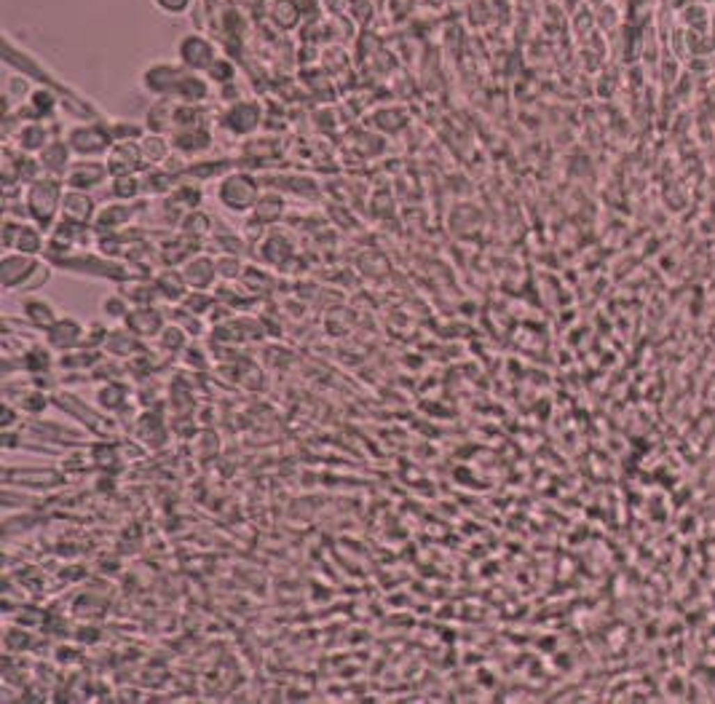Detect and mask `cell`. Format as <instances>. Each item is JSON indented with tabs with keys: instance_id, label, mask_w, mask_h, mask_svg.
<instances>
[{
	"instance_id": "5b68a950",
	"label": "cell",
	"mask_w": 715,
	"mask_h": 704,
	"mask_svg": "<svg viewBox=\"0 0 715 704\" xmlns=\"http://www.w3.org/2000/svg\"><path fill=\"white\" fill-rule=\"evenodd\" d=\"M24 319H27V324L40 329V332H49L54 324H56V319H59V311L54 308L49 300H40V297H30V300H24Z\"/></svg>"
},
{
	"instance_id": "2e32d148",
	"label": "cell",
	"mask_w": 715,
	"mask_h": 704,
	"mask_svg": "<svg viewBox=\"0 0 715 704\" xmlns=\"http://www.w3.org/2000/svg\"><path fill=\"white\" fill-rule=\"evenodd\" d=\"M129 303L118 297V295H113V297H105L102 300V316H105L107 322H126V316H129Z\"/></svg>"
},
{
	"instance_id": "6da1fadb",
	"label": "cell",
	"mask_w": 715,
	"mask_h": 704,
	"mask_svg": "<svg viewBox=\"0 0 715 704\" xmlns=\"http://www.w3.org/2000/svg\"><path fill=\"white\" fill-rule=\"evenodd\" d=\"M65 201L62 196V185L56 180H38L36 185L27 193V206L30 214L36 217L40 225H49L54 220V214L59 212V206Z\"/></svg>"
},
{
	"instance_id": "8fae6325",
	"label": "cell",
	"mask_w": 715,
	"mask_h": 704,
	"mask_svg": "<svg viewBox=\"0 0 715 704\" xmlns=\"http://www.w3.org/2000/svg\"><path fill=\"white\" fill-rule=\"evenodd\" d=\"M62 212H65V217L70 220V223H84L91 217V212H94V201L86 196V190H72L65 196V201H62Z\"/></svg>"
},
{
	"instance_id": "44dd1931",
	"label": "cell",
	"mask_w": 715,
	"mask_h": 704,
	"mask_svg": "<svg viewBox=\"0 0 715 704\" xmlns=\"http://www.w3.org/2000/svg\"><path fill=\"white\" fill-rule=\"evenodd\" d=\"M14 418H17L14 407H11V405H6V407H3V429H8V426L14 423Z\"/></svg>"
},
{
	"instance_id": "4fadbf2b",
	"label": "cell",
	"mask_w": 715,
	"mask_h": 704,
	"mask_svg": "<svg viewBox=\"0 0 715 704\" xmlns=\"http://www.w3.org/2000/svg\"><path fill=\"white\" fill-rule=\"evenodd\" d=\"M158 345L166 354H180L188 348V329L180 324H166L158 335Z\"/></svg>"
},
{
	"instance_id": "3957f363",
	"label": "cell",
	"mask_w": 715,
	"mask_h": 704,
	"mask_svg": "<svg viewBox=\"0 0 715 704\" xmlns=\"http://www.w3.org/2000/svg\"><path fill=\"white\" fill-rule=\"evenodd\" d=\"M123 324L129 327L137 338H158L166 322H164V313L153 306H137V308L129 311Z\"/></svg>"
},
{
	"instance_id": "ba28073f",
	"label": "cell",
	"mask_w": 715,
	"mask_h": 704,
	"mask_svg": "<svg viewBox=\"0 0 715 704\" xmlns=\"http://www.w3.org/2000/svg\"><path fill=\"white\" fill-rule=\"evenodd\" d=\"M33 268H36V263L30 260V255L19 252V258H6V263H3V287L19 290L27 281V276L33 274Z\"/></svg>"
},
{
	"instance_id": "8992f818",
	"label": "cell",
	"mask_w": 715,
	"mask_h": 704,
	"mask_svg": "<svg viewBox=\"0 0 715 704\" xmlns=\"http://www.w3.org/2000/svg\"><path fill=\"white\" fill-rule=\"evenodd\" d=\"M105 174H110L107 164H97V161H86V164H75L68 174V182H70L75 190H91L97 188Z\"/></svg>"
},
{
	"instance_id": "30bf717a",
	"label": "cell",
	"mask_w": 715,
	"mask_h": 704,
	"mask_svg": "<svg viewBox=\"0 0 715 704\" xmlns=\"http://www.w3.org/2000/svg\"><path fill=\"white\" fill-rule=\"evenodd\" d=\"M252 198H255V188L246 177H233L223 185V201L230 204L233 209H244V206L252 204Z\"/></svg>"
},
{
	"instance_id": "277c9868",
	"label": "cell",
	"mask_w": 715,
	"mask_h": 704,
	"mask_svg": "<svg viewBox=\"0 0 715 704\" xmlns=\"http://www.w3.org/2000/svg\"><path fill=\"white\" fill-rule=\"evenodd\" d=\"M142 148H134L129 142H121L113 148V153L107 158V169L113 177H123V174H134V169L142 164Z\"/></svg>"
},
{
	"instance_id": "9a60e30c",
	"label": "cell",
	"mask_w": 715,
	"mask_h": 704,
	"mask_svg": "<svg viewBox=\"0 0 715 704\" xmlns=\"http://www.w3.org/2000/svg\"><path fill=\"white\" fill-rule=\"evenodd\" d=\"M126 396H129V389H126L123 383H105V386L100 389L97 399H100V405H102V407H107L110 412H116L123 405V399H126Z\"/></svg>"
},
{
	"instance_id": "ac0fdd59",
	"label": "cell",
	"mask_w": 715,
	"mask_h": 704,
	"mask_svg": "<svg viewBox=\"0 0 715 704\" xmlns=\"http://www.w3.org/2000/svg\"><path fill=\"white\" fill-rule=\"evenodd\" d=\"M43 164H46V169H59V166H65L68 164V148L62 145V142H54L49 145L46 150H43Z\"/></svg>"
},
{
	"instance_id": "e0dca14e",
	"label": "cell",
	"mask_w": 715,
	"mask_h": 704,
	"mask_svg": "<svg viewBox=\"0 0 715 704\" xmlns=\"http://www.w3.org/2000/svg\"><path fill=\"white\" fill-rule=\"evenodd\" d=\"M156 284H158V290H161V295H166V297L177 300V297H182V295H185V284H188V281H185V276L164 274Z\"/></svg>"
},
{
	"instance_id": "d6986e66",
	"label": "cell",
	"mask_w": 715,
	"mask_h": 704,
	"mask_svg": "<svg viewBox=\"0 0 715 704\" xmlns=\"http://www.w3.org/2000/svg\"><path fill=\"white\" fill-rule=\"evenodd\" d=\"M142 155H145L148 161H164V155H166V142L161 137H145V142H142Z\"/></svg>"
},
{
	"instance_id": "ffe728a7",
	"label": "cell",
	"mask_w": 715,
	"mask_h": 704,
	"mask_svg": "<svg viewBox=\"0 0 715 704\" xmlns=\"http://www.w3.org/2000/svg\"><path fill=\"white\" fill-rule=\"evenodd\" d=\"M46 405H49V399L43 396V391H30V394L19 402V407H22V410H27V412H43Z\"/></svg>"
},
{
	"instance_id": "7a4b0ae2",
	"label": "cell",
	"mask_w": 715,
	"mask_h": 704,
	"mask_svg": "<svg viewBox=\"0 0 715 704\" xmlns=\"http://www.w3.org/2000/svg\"><path fill=\"white\" fill-rule=\"evenodd\" d=\"M46 343L52 345L56 354H68L81 345H86V324H81L72 316H59L56 324L46 332Z\"/></svg>"
},
{
	"instance_id": "5bb4252c",
	"label": "cell",
	"mask_w": 715,
	"mask_h": 704,
	"mask_svg": "<svg viewBox=\"0 0 715 704\" xmlns=\"http://www.w3.org/2000/svg\"><path fill=\"white\" fill-rule=\"evenodd\" d=\"M17 249L22 255H36L40 252V247H43V233H40V228L36 225H19L17 228Z\"/></svg>"
},
{
	"instance_id": "52a82bcc",
	"label": "cell",
	"mask_w": 715,
	"mask_h": 704,
	"mask_svg": "<svg viewBox=\"0 0 715 704\" xmlns=\"http://www.w3.org/2000/svg\"><path fill=\"white\" fill-rule=\"evenodd\" d=\"M56 351H54L52 345L46 343H33V345H27L22 354H19V361H22V367L24 370H30V373H36V375H40V373H49L54 364H59V359L54 357Z\"/></svg>"
},
{
	"instance_id": "7c38bea8",
	"label": "cell",
	"mask_w": 715,
	"mask_h": 704,
	"mask_svg": "<svg viewBox=\"0 0 715 704\" xmlns=\"http://www.w3.org/2000/svg\"><path fill=\"white\" fill-rule=\"evenodd\" d=\"M214 279V265H212L207 258H196L193 263H188L185 268V281L191 284L193 290H207Z\"/></svg>"
},
{
	"instance_id": "9c48e42d",
	"label": "cell",
	"mask_w": 715,
	"mask_h": 704,
	"mask_svg": "<svg viewBox=\"0 0 715 704\" xmlns=\"http://www.w3.org/2000/svg\"><path fill=\"white\" fill-rule=\"evenodd\" d=\"M70 145L84 155H94L110 145V134L100 129H75L70 134Z\"/></svg>"
}]
</instances>
